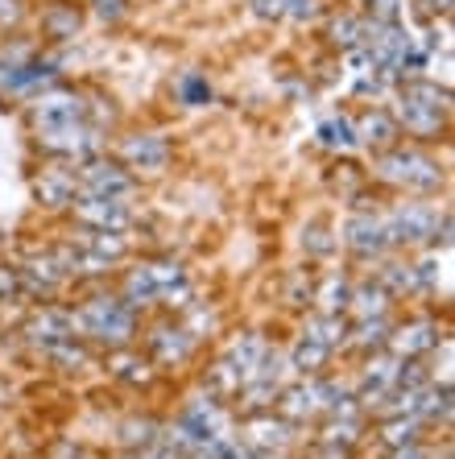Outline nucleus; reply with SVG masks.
<instances>
[{"mask_svg": "<svg viewBox=\"0 0 455 459\" xmlns=\"http://www.w3.org/2000/svg\"><path fill=\"white\" fill-rule=\"evenodd\" d=\"M377 174L393 186H406V191H439L443 186V170L439 161L423 158L414 150H385L377 158Z\"/></svg>", "mask_w": 455, "mask_h": 459, "instance_id": "1", "label": "nucleus"}, {"mask_svg": "<svg viewBox=\"0 0 455 459\" xmlns=\"http://www.w3.org/2000/svg\"><path fill=\"white\" fill-rule=\"evenodd\" d=\"M74 323L100 343H128L133 332H137L133 307H128V302H117V299H92L79 315H74Z\"/></svg>", "mask_w": 455, "mask_h": 459, "instance_id": "2", "label": "nucleus"}, {"mask_svg": "<svg viewBox=\"0 0 455 459\" xmlns=\"http://www.w3.org/2000/svg\"><path fill=\"white\" fill-rule=\"evenodd\" d=\"M381 228L389 245H426L431 236H439V212L426 204H402L385 215Z\"/></svg>", "mask_w": 455, "mask_h": 459, "instance_id": "3", "label": "nucleus"}, {"mask_svg": "<svg viewBox=\"0 0 455 459\" xmlns=\"http://www.w3.org/2000/svg\"><path fill=\"white\" fill-rule=\"evenodd\" d=\"M74 220L92 232H125L133 224V212H128L120 199H96V195H79L71 204Z\"/></svg>", "mask_w": 455, "mask_h": 459, "instance_id": "4", "label": "nucleus"}, {"mask_svg": "<svg viewBox=\"0 0 455 459\" xmlns=\"http://www.w3.org/2000/svg\"><path fill=\"white\" fill-rule=\"evenodd\" d=\"M30 117H33V125H38V133L79 125V120H83V100L74 96V91H46V96L33 100Z\"/></svg>", "mask_w": 455, "mask_h": 459, "instance_id": "5", "label": "nucleus"}, {"mask_svg": "<svg viewBox=\"0 0 455 459\" xmlns=\"http://www.w3.org/2000/svg\"><path fill=\"white\" fill-rule=\"evenodd\" d=\"M79 195H96V199H128L133 178L120 170L117 161H87L79 170Z\"/></svg>", "mask_w": 455, "mask_h": 459, "instance_id": "6", "label": "nucleus"}, {"mask_svg": "<svg viewBox=\"0 0 455 459\" xmlns=\"http://www.w3.org/2000/svg\"><path fill=\"white\" fill-rule=\"evenodd\" d=\"M38 145L46 153H58V158H87V153L100 145V137L79 120V125L66 128H50V133H38Z\"/></svg>", "mask_w": 455, "mask_h": 459, "instance_id": "7", "label": "nucleus"}, {"mask_svg": "<svg viewBox=\"0 0 455 459\" xmlns=\"http://www.w3.org/2000/svg\"><path fill=\"white\" fill-rule=\"evenodd\" d=\"M352 133H356L360 145H369V150H377V153L393 150V145H398V137H402V128H398V120H393L389 112H381V108H372V112H364V117H360V125L352 128Z\"/></svg>", "mask_w": 455, "mask_h": 459, "instance_id": "8", "label": "nucleus"}, {"mask_svg": "<svg viewBox=\"0 0 455 459\" xmlns=\"http://www.w3.org/2000/svg\"><path fill=\"white\" fill-rule=\"evenodd\" d=\"M344 245H348L356 256H381L385 248H389V240H385L381 220H372V215H352L348 228H344Z\"/></svg>", "mask_w": 455, "mask_h": 459, "instance_id": "9", "label": "nucleus"}, {"mask_svg": "<svg viewBox=\"0 0 455 459\" xmlns=\"http://www.w3.org/2000/svg\"><path fill=\"white\" fill-rule=\"evenodd\" d=\"M125 161H128V170H137V174H162L170 166V145L162 137H128Z\"/></svg>", "mask_w": 455, "mask_h": 459, "instance_id": "10", "label": "nucleus"}, {"mask_svg": "<svg viewBox=\"0 0 455 459\" xmlns=\"http://www.w3.org/2000/svg\"><path fill=\"white\" fill-rule=\"evenodd\" d=\"M74 315H66V310H54V307H46L38 319L30 323V340L33 343H42V348H54V343H66V340H74Z\"/></svg>", "mask_w": 455, "mask_h": 459, "instance_id": "11", "label": "nucleus"}, {"mask_svg": "<svg viewBox=\"0 0 455 459\" xmlns=\"http://www.w3.org/2000/svg\"><path fill=\"white\" fill-rule=\"evenodd\" d=\"M33 195H38V204H46L50 212H63V207L74 204V195H79V182H74L71 174L46 170L42 178L33 182Z\"/></svg>", "mask_w": 455, "mask_h": 459, "instance_id": "12", "label": "nucleus"}, {"mask_svg": "<svg viewBox=\"0 0 455 459\" xmlns=\"http://www.w3.org/2000/svg\"><path fill=\"white\" fill-rule=\"evenodd\" d=\"M443 117L447 112H431V108H418V104H406L402 100V108H398V128H406L410 137H439L443 133Z\"/></svg>", "mask_w": 455, "mask_h": 459, "instance_id": "13", "label": "nucleus"}, {"mask_svg": "<svg viewBox=\"0 0 455 459\" xmlns=\"http://www.w3.org/2000/svg\"><path fill=\"white\" fill-rule=\"evenodd\" d=\"M389 343L402 360H410V356H418V352H431L434 343H439V332H434L431 323H410V327H402V332H393Z\"/></svg>", "mask_w": 455, "mask_h": 459, "instance_id": "14", "label": "nucleus"}, {"mask_svg": "<svg viewBox=\"0 0 455 459\" xmlns=\"http://www.w3.org/2000/svg\"><path fill=\"white\" fill-rule=\"evenodd\" d=\"M42 30H46V38H54V42H71L74 33L83 30V17H79L74 4H50V9L42 13Z\"/></svg>", "mask_w": 455, "mask_h": 459, "instance_id": "15", "label": "nucleus"}, {"mask_svg": "<svg viewBox=\"0 0 455 459\" xmlns=\"http://www.w3.org/2000/svg\"><path fill=\"white\" fill-rule=\"evenodd\" d=\"M328 397H336L328 385H298L286 394V414H319V410H328Z\"/></svg>", "mask_w": 455, "mask_h": 459, "instance_id": "16", "label": "nucleus"}, {"mask_svg": "<svg viewBox=\"0 0 455 459\" xmlns=\"http://www.w3.org/2000/svg\"><path fill=\"white\" fill-rule=\"evenodd\" d=\"M402 100L406 104H418V108H431V112H447L451 91L439 83H426V79H410V83L402 87Z\"/></svg>", "mask_w": 455, "mask_h": 459, "instance_id": "17", "label": "nucleus"}, {"mask_svg": "<svg viewBox=\"0 0 455 459\" xmlns=\"http://www.w3.org/2000/svg\"><path fill=\"white\" fill-rule=\"evenodd\" d=\"M307 340L323 343V348H339V343L348 340V323L339 319V315H319V319H311Z\"/></svg>", "mask_w": 455, "mask_h": 459, "instance_id": "18", "label": "nucleus"}, {"mask_svg": "<svg viewBox=\"0 0 455 459\" xmlns=\"http://www.w3.org/2000/svg\"><path fill=\"white\" fill-rule=\"evenodd\" d=\"M319 307H323V315H339L344 307H352V286L339 273H331L323 281V290H319Z\"/></svg>", "mask_w": 455, "mask_h": 459, "instance_id": "19", "label": "nucleus"}, {"mask_svg": "<svg viewBox=\"0 0 455 459\" xmlns=\"http://www.w3.org/2000/svg\"><path fill=\"white\" fill-rule=\"evenodd\" d=\"M153 352H158V360H182V356L191 352V340H187V332H170V327H162V332H153Z\"/></svg>", "mask_w": 455, "mask_h": 459, "instance_id": "20", "label": "nucleus"}, {"mask_svg": "<svg viewBox=\"0 0 455 459\" xmlns=\"http://www.w3.org/2000/svg\"><path fill=\"white\" fill-rule=\"evenodd\" d=\"M328 356H331V348H323V343H315V340H307V335H302V343L294 348V368H298V373H315Z\"/></svg>", "mask_w": 455, "mask_h": 459, "instance_id": "21", "label": "nucleus"}, {"mask_svg": "<svg viewBox=\"0 0 455 459\" xmlns=\"http://www.w3.org/2000/svg\"><path fill=\"white\" fill-rule=\"evenodd\" d=\"M319 141L331 145V150H352V145H356V133H352L348 120L339 117V120H328V125L319 128Z\"/></svg>", "mask_w": 455, "mask_h": 459, "instance_id": "22", "label": "nucleus"}, {"mask_svg": "<svg viewBox=\"0 0 455 459\" xmlns=\"http://www.w3.org/2000/svg\"><path fill=\"white\" fill-rule=\"evenodd\" d=\"M125 294H128V307H149V302L158 299V290H153V281H149L145 269H133V273H128Z\"/></svg>", "mask_w": 455, "mask_h": 459, "instance_id": "23", "label": "nucleus"}, {"mask_svg": "<svg viewBox=\"0 0 455 459\" xmlns=\"http://www.w3.org/2000/svg\"><path fill=\"white\" fill-rule=\"evenodd\" d=\"M385 299H389V294H385L381 286L352 290V302H356V315H364V319H369V315H385Z\"/></svg>", "mask_w": 455, "mask_h": 459, "instance_id": "24", "label": "nucleus"}, {"mask_svg": "<svg viewBox=\"0 0 455 459\" xmlns=\"http://www.w3.org/2000/svg\"><path fill=\"white\" fill-rule=\"evenodd\" d=\"M331 38H336L344 50H352V46L364 42V22H356V17H336V22H331Z\"/></svg>", "mask_w": 455, "mask_h": 459, "instance_id": "25", "label": "nucleus"}, {"mask_svg": "<svg viewBox=\"0 0 455 459\" xmlns=\"http://www.w3.org/2000/svg\"><path fill=\"white\" fill-rule=\"evenodd\" d=\"M179 96H182V104L203 108L207 100H212V87H207V79L203 75H182L179 79Z\"/></svg>", "mask_w": 455, "mask_h": 459, "instance_id": "26", "label": "nucleus"}, {"mask_svg": "<svg viewBox=\"0 0 455 459\" xmlns=\"http://www.w3.org/2000/svg\"><path fill=\"white\" fill-rule=\"evenodd\" d=\"M385 286H389L393 294H406V290H418L423 281H418V269L414 265H389L385 269Z\"/></svg>", "mask_w": 455, "mask_h": 459, "instance_id": "27", "label": "nucleus"}, {"mask_svg": "<svg viewBox=\"0 0 455 459\" xmlns=\"http://www.w3.org/2000/svg\"><path fill=\"white\" fill-rule=\"evenodd\" d=\"M253 443L257 447H282L286 443V427L282 422H253Z\"/></svg>", "mask_w": 455, "mask_h": 459, "instance_id": "28", "label": "nucleus"}, {"mask_svg": "<svg viewBox=\"0 0 455 459\" xmlns=\"http://www.w3.org/2000/svg\"><path fill=\"white\" fill-rule=\"evenodd\" d=\"M402 17V0H369V22L389 25Z\"/></svg>", "mask_w": 455, "mask_h": 459, "instance_id": "29", "label": "nucleus"}, {"mask_svg": "<svg viewBox=\"0 0 455 459\" xmlns=\"http://www.w3.org/2000/svg\"><path fill=\"white\" fill-rule=\"evenodd\" d=\"M381 340H389V323H385L381 315H377V319H364V323H360L356 343H364V348H369V343H381Z\"/></svg>", "mask_w": 455, "mask_h": 459, "instance_id": "30", "label": "nucleus"}, {"mask_svg": "<svg viewBox=\"0 0 455 459\" xmlns=\"http://www.w3.org/2000/svg\"><path fill=\"white\" fill-rule=\"evenodd\" d=\"M414 430H418V422H406V418H398V422H389V427H385V438H389L393 447H406V443H414Z\"/></svg>", "mask_w": 455, "mask_h": 459, "instance_id": "31", "label": "nucleus"}, {"mask_svg": "<svg viewBox=\"0 0 455 459\" xmlns=\"http://www.w3.org/2000/svg\"><path fill=\"white\" fill-rule=\"evenodd\" d=\"M257 17H286V0H249Z\"/></svg>", "mask_w": 455, "mask_h": 459, "instance_id": "32", "label": "nucleus"}, {"mask_svg": "<svg viewBox=\"0 0 455 459\" xmlns=\"http://www.w3.org/2000/svg\"><path fill=\"white\" fill-rule=\"evenodd\" d=\"M96 4V13L104 17V22H117V17H125V0H92Z\"/></svg>", "mask_w": 455, "mask_h": 459, "instance_id": "33", "label": "nucleus"}, {"mask_svg": "<svg viewBox=\"0 0 455 459\" xmlns=\"http://www.w3.org/2000/svg\"><path fill=\"white\" fill-rule=\"evenodd\" d=\"M286 13L290 17H298V22H302V17H315L319 0H286Z\"/></svg>", "mask_w": 455, "mask_h": 459, "instance_id": "34", "label": "nucleus"}, {"mask_svg": "<svg viewBox=\"0 0 455 459\" xmlns=\"http://www.w3.org/2000/svg\"><path fill=\"white\" fill-rule=\"evenodd\" d=\"M17 286H22V278H17L13 269H0V299H9Z\"/></svg>", "mask_w": 455, "mask_h": 459, "instance_id": "35", "label": "nucleus"}, {"mask_svg": "<svg viewBox=\"0 0 455 459\" xmlns=\"http://www.w3.org/2000/svg\"><path fill=\"white\" fill-rule=\"evenodd\" d=\"M393 459H423V447H418V443H406V447H398Z\"/></svg>", "mask_w": 455, "mask_h": 459, "instance_id": "36", "label": "nucleus"}, {"mask_svg": "<svg viewBox=\"0 0 455 459\" xmlns=\"http://www.w3.org/2000/svg\"><path fill=\"white\" fill-rule=\"evenodd\" d=\"M426 9H431V13H443V17H447V13H451V0H426Z\"/></svg>", "mask_w": 455, "mask_h": 459, "instance_id": "37", "label": "nucleus"}]
</instances>
